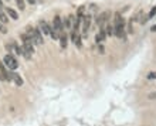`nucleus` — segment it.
Wrapping results in <instances>:
<instances>
[{
	"label": "nucleus",
	"instance_id": "nucleus-23",
	"mask_svg": "<svg viewBox=\"0 0 156 126\" xmlns=\"http://www.w3.org/2000/svg\"><path fill=\"white\" fill-rule=\"evenodd\" d=\"M151 30H152V31H156V24H155V26H152V28H151Z\"/></svg>",
	"mask_w": 156,
	"mask_h": 126
},
{
	"label": "nucleus",
	"instance_id": "nucleus-19",
	"mask_svg": "<svg viewBox=\"0 0 156 126\" xmlns=\"http://www.w3.org/2000/svg\"><path fill=\"white\" fill-rule=\"evenodd\" d=\"M148 78H149V79H155V78H156V72H151V74L148 75Z\"/></svg>",
	"mask_w": 156,
	"mask_h": 126
},
{
	"label": "nucleus",
	"instance_id": "nucleus-24",
	"mask_svg": "<svg viewBox=\"0 0 156 126\" xmlns=\"http://www.w3.org/2000/svg\"><path fill=\"white\" fill-rule=\"evenodd\" d=\"M0 7H3V1L1 0H0Z\"/></svg>",
	"mask_w": 156,
	"mask_h": 126
},
{
	"label": "nucleus",
	"instance_id": "nucleus-2",
	"mask_svg": "<svg viewBox=\"0 0 156 126\" xmlns=\"http://www.w3.org/2000/svg\"><path fill=\"white\" fill-rule=\"evenodd\" d=\"M3 62H4V65H6L9 70H17V67H18V62H17V60L13 57V54H7V55H4Z\"/></svg>",
	"mask_w": 156,
	"mask_h": 126
},
{
	"label": "nucleus",
	"instance_id": "nucleus-15",
	"mask_svg": "<svg viewBox=\"0 0 156 126\" xmlns=\"http://www.w3.org/2000/svg\"><path fill=\"white\" fill-rule=\"evenodd\" d=\"M71 21H72V16H70V17H67L65 20H64V26L70 30L71 28Z\"/></svg>",
	"mask_w": 156,
	"mask_h": 126
},
{
	"label": "nucleus",
	"instance_id": "nucleus-1",
	"mask_svg": "<svg viewBox=\"0 0 156 126\" xmlns=\"http://www.w3.org/2000/svg\"><path fill=\"white\" fill-rule=\"evenodd\" d=\"M114 28H115V33L114 35H117L118 38H122L124 41H126V35H125V20L122 17V13L121 11H117L114 14Z\"/></svg>",
	"mask_w": 156,
	"mask_h": 126
},
{
	"label": "nucleus",
	"instance_id": "nucleus-16",
	"mask_svg": "<svg viewBox=\"0 0 156 126\" xmlns=\"http://www.w3.org/2000/svg\"><path fill=\"white\" fill-rule=\"evenodd\" d=\"M156 16V6H153L152 9H151V11H149V14H148V20H151V18H153Z\"/></svg>",
	"mask_w": 156,
	"mask_h": 126
},
{
	"label": "nucleus",
	"instance_id": "nucleus-10",
	"mask_svg": "<svg viewBox=\"0 0 156 126\" xmlns=\"http://www.w3.org/2000/svg\"><path fill=\"white\" fill-rule=\"evenodd\" d=\"M6 13H7V16H9L11 20H17V18H18L17 11H16V10H13L11 7H6Z\"/></svg>",
	"mask_w": 156,
	"mask_h": 126
},
{
	"label": "nucleus",
	"instance_id": "nucleus-11",
	"mask_svg": "<svg viewBox=\"0 0 156 126\" xmlns=\"http://www.w3.org/2000/svg\"><path fill=\"white\" fill-rule=\"evenodd\" d=\"M10 75H11V81H14L18 87L23 85V79H21V77H20L17 72H10Z\"/></svg>",
	"mask_w": 156,
	"mask_h": 126
},
{
	"label": "nucleus",
	"instance_id": "nucleus-17",
	"mask_svg": "<svg viewBox=\"0 0 156 126\" xmlns=\"http://www.w3.org/2000/svg\"><path fill=\"white\" fill-rule=\"evenodd\" d=\"M16 3H17V6H18L20 10H24V9H26V3H24V0H16Z\"/></svg>",
	"mask_w": 156,
	"mask_h": 126
},
{
	"label": "nucleus",
	"instance_id": "nucleus-12",
	"mask_svg": "<svg viewBox=\"0 0 156 126\" xmlns=\"http://www.w3.org/2000/svg\"><path fill=\"white\" fill-rule=\"evenodd\" d=\"M67 44H68V37H67L65 33H61V35H60V45H61V48H65Z\"/></svg>",
	"mask_w": 156,
	"mask_h": 126
},
{
	"label": "nucleus",
	"instance_id": "nucleus-6",
	"mask_svg": "<svg viewBox=\"0 0 156 126\" xmlns=\"http://www.w3.org/2000/svg\"><path fill=\"white\" fill-rule=\"evenodd\" d=\"M0 75H1L3 79H6V81H11L10 71H7V67L4 65V62H0Z\"/></svg>",
	"mask_w": 156,
	"mask_h": 126
},
{
	"label": "nucleus",
	"instance_id": "nucleus-5",
	"mask_svg": "<svg viewBox=\"0 0 156 126\" xmlns=\"http://www.w3.org/2000/svg\"><path fill=\"white\" fill-rule=\"evenodd\" d=\"M31 37H33V41H34L36 44H43V43H44V38H43V31H41L40 28H33Z\"/></svg>",
	"mask_w": 156,
	"mask_h": 126
},
{
	"label": "nucleus",
	"instance_id": "nucleus-18",
	"mask_svg": "<svg viewBox=\"0 0 156 126\" xmlns=\"http://www.w3.org/2000/svg\"><path fill=\"white\" fill-rule=\"evenodd\" d=\"M0 33H3V34H4V33H7V30H6V27L3 26V23H0Z\"/></svg>",
	"mask_w": 156,
	"mask_h": 126
},
{
	"label": "nucleus",
	"instance_id": "nucleus-22",
	"mask_svg": "<svg viewBox=\"0 0 156 126\" xmlns=\"http://www.w3.org/2000/svg\"><path fill=\"white\" fill-rule=\"evenodd\" d=\"M27 1H28L30 4H34V3H36V0H27Z\"/></svg>",
	"mask_w": 156,
	"mask_h": 126
},
{
	"label": "nucleus",
	"instance_id": "nucleus-21",
	"mask_svg": "<svg viewBox=\"0 0 156 126\" xmlns=\"http://www.w3.org/2000/svg\"><path fill=\"white\" fill-rule=\"evenodd\" d=\"M149 98H151V99H156V92L151 94V95H149Z\"/></svg>",
	"mask_w": 156,
	"mask_h": 126
},
{
	"label": "nucleus",
	"instance_id": "nucleus-14",
	"mask_svg": "<svg viewBox=\"0 0 156 126\" xmlns=\"http://www.w3.org/2000/svg\"><path fill=\"white\" fill-rule=\"evenodd\" d=\"M105 31H107V35H114L115 28H114L112 24H107V26H105Z\"/></svg>",
	"mask_w": 156,
	"mask_h": 126
},
{
	"label": "nucleus",
	"instance_id": "nucleus-20",
	"mask_svg": "<svg viewBox=\"0 0 156 126\" xmlns=\"http://www.w3.org/2000/svg\"><path fill=\"white\" fill-rule=\"evenodd\" d=\"M98 51H99V54H104V45L98 44Z\"/></svg>",
	"mask_w": 156,
	"mask_h": 126
},
{
	"label": "nucleus",
	"instance_id": "nucleus-9",
	"mask_svg": "<svg viewBox=\"0 0 156 126\" xmlns=\"http://www.w3.org/2000/svg\"><path fill=\"white\" fill-rule=\"evenodd\" d=\"M38 26H40V30L43 31V34H50V26H48V23L45 21V20H40V23H38Z\"/></svg>",
	"mask_w": 156,
	"mask_h": 126
},
{
	"label": "nucleus",
	"instance_id": "nucleus-3",
	"mask_svg": "<svg viewBox=\"0 0 156 126\" xmlns=\"http://www.w3.org/2000/svg\"><path fill=\"white\" fill-rule=\"evenodd\" d=\"M90 26H91V14H84V17H82V33H81L82 37L88 35Z\"/></svg>",
	"mask_w": 156,
	"mask_h": 126
},
{
	"label": "nucleus",
	"instance_id": "nucleus-13",
	"mask_svg": "<svg viewBox=\"0 0 156 126\" xmlns=\"http://www.w3.org/2000/svg\"><path fill=\"white\" fill-rule=\"evenodd\" d=\"M0 23H3V24H6V23H9V16L1 10V7H0Z\"/></svg>",
	"mask_w": 156,
	"mask_h": 126
},
{
	"label": "nucleus",
	"instance_id": "nucleus-8",
	"mask_svg": "<svg viewBox=\"0 0 156 126\" xmlns=\"http://www.w3.org/2000/svg\"><path fill=\"white\" fill-rule=\"evenodd\" d=\"M71 38H72L74 44H75V45H77L78 48H81L82 43H81V35L78 34V31H72V33H71Z\"/></svg>",
	"mask_w": 156,
	"mask_h": 126
},
{
	"label": "nucleus",
	"instance_id": "nucleus-4",
	"mask_svg": "<svg viewBox=\"0 0 156 126\" xmlns=\"http://www.w3.org/2000/svg\"><path fill=\"white\" fill-rule=\"evenodd\" d=\"M109 17H111V13H109L108 10H105V11H102L101 14H98V17H97V24L99 26V28L104 27V24L108 21Z\"/></svg>",
	"mask_w": 156,
	"mask_h": 126
},
{
	"label": "nucleus",
	"instance_id": "nucleus-7",
	"mask_svg": "<svg viewBox=\"0 0 156 126\" xmlns=\"http://www.w3.org/2000/svg\"><path fill=\"white\" fill-rule=\"evenodd\" d=\"M53 24L57 27V30L60 31V35H61V33H64V24H63V20H61V17H60V16H55V17H54V21H53Z\"/></svg>",
	"mask_w": 156,
	"mask_h": 126
}]
</instances>
